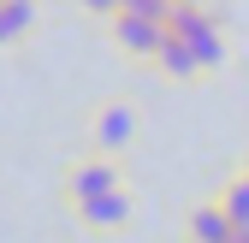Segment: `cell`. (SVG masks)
I'll use <instances>...</instances> for the list:
<instances>
[{
	"label": "cell",
	"mask_w": 249,
	"mask_h": 243,
	"mask_svg": "<svg viewBox=\"0 0 249 243\" xmlns=\"http://www.w3.org/2000/svg\"><path fill=\"white\" fill-rule=\"evenodd\" d=\"M137 137H142V107H137L131 95H107V101H95V107H89V125H83L89 155L119 160L124 148H137Z\"/></svg>",
	"instance_id": "6da1fadb"
},
{
	"label": "cell",
	"mask_w": 249,
	"mask_h": 243,
	"mask_svg": "<svg viewBox=\"0 0 249 243\" xmlns=\"http://www.w3.org/2000/svg\"><path fill=\"white\" fill-rule=\"evenodd\" d=\"M166 30H172V42H184V48L202 59L208 71L226 66V24H220V12H213L208 0H172Z\"/></svg>",
	"instance_id": "7a4b0ae2"
},
{
	"label": "cell",
	"mask_w": 249,
	"mask_h": 243,
	"mask_svg": "<svg viewBox=\"0 0 249 243\" xmlns=\"http://www.w3.org/2000/svg\"><path fill=\"white\" fill-rule=\"evenodd\" d=\"M107 190H124V166L107 160V155H71L66 166H59V202H66V214H77L83 202H95Z\"/></svg>",
	"instance_id": "3957f363"
},
{
	"label": "cell",
	"mask_w": 249,
	"mask_h": 243,
	"mask_svg": "<svg viewBox=\"0 0 249 243\" xmlns=\"http://www.w3.org/2000/svg\"><path fill=\"white\" fill-rule=\"evenodd\" d=\"M113 42L131 53V59H160L166 53V42H172V30H166V18H137V12H119L113 18Z\"/></svg>",
	"instance_id": "277c9868"
},
{
	"label": "cell",
	"mask_w": 249,
	"mask_h": 243,
	"mask_svg": "<svg viewBox=\"0 0 249 243\" xmlns=\"http://www.w3.org/2000/svg\"><path fill=\"white\" fill-rule=\"evenodd\" d=\"M131 214H137V196H131V184H124V190H107V196H95V202H83L71 220H77L89 237H113V231L131 226Z\"/></svg>",
	"instance_id": "5b68a950"
},
{
	"label": "cell",
	"mask_w": 249,
	"mask_h": 243,
	"mask_svg": "<svg viewBox=\"0 0 249 243\" xmlns=\"http://www.w3.org/2000/svg\"><path fill=\"white\" fill-rule=\"evenodd\" d=\"M184 243H237V220L226 214L220 196H208L184 214Z\"/></svg>",
	"instance_id": "8992f818"
},
{
	"label": "cell",
	"mask_w": 249,
	"mask_h": 243,
	"mask_svg": "<svg viewBox=\"0 0 249 243\" xmlns=\"http://www.w3.org/2000/svg\"><path fill=\"white\" fill-rule=\"evenodd\" d=\"M36 18H42V6H36V0H0V48L24 42L30 30H36Z\"/></svg>",
	"instance_id": "52a82bcc"
},
{
	"label": "cell",
	"mask_w": 249,
	"mask_h": 243,
	"mask_svg": "<svg viewBox=\"0 0 249 243\" xmlns=\"http://www.w3.org/2000/svg\"><path fill=\"white\" fill-rule=\"evenodd\" d=\"M154 71L172 77V83H202V77H208V66H202V59L184 48V42H166V53L154 59Z\"/></svg>",
	"instance_id": "ba28073f"
},
{
	"label": "cell",
	"mask_w": 249,
	"mask_h": 243,
	"mask_svg": "<svg viewBox=\"0 0 249 243\" xmlns=\"http://www.w3.org/2000/svg\"><path fill=\"white\" fill-rule=\"evenodd\" d=\"M220 202H226V214L237 220V231H249V178H243V172L220 184Z\"/></svg>",
	"instance_id": "9c48e42d"
},
{
	"label": "cell",
	"mask_w": 249,
	"mask_h": 243,
	"mask_svg": "<svg viewBox=\"0 0 249 243\" xmlns=\"http://www.w3.org/2000/svg\"><path fill=\"white\" fill-rule=\"evenodd\" d=\"M77 6H83V12H95V18H107V24H113V18L124 12V0H77Z\"/></svg>",
	"instance_id": "30bf717a"
},
{
	"label": "cell",
	"mask_w": 249,
	"mask_h": 243,
	"mask_svg": "<svg viewBox=\"0 0 249 243\" xmlns=\"http://www.w3.org/2000/svg\"><path fill=\"white\" fill-rule=\"evenodd\" d=\"M243 178H249V155H243Z\"/></svg>",
	"instance_id": "8fae6325"
},
{
	"label": "cell",
	"mask_w": 249,
	"mask_h": 243,
	"mask_svg": "<svg viewBox=\"0 0 249 243\" xmlns=\"http://www.w3.org/2000/svg\"><path fill=\"white\" fill-rule=\"evenodd\" d=\"M237 243H249V231H237Z\"/></svg>",
	"instance_id": "7c38bea8"
}]
</instances>
